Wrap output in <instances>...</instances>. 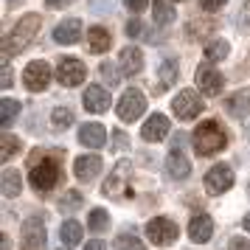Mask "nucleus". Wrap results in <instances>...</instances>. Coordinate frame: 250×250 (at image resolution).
Segmentation results:
<instances>
[{
    "mask_svg": "<svg viewBox=\"0 0 250 250\" xmlns=\"http://www.w3.org/2000/svg\"><path fill=\"white\" fill-rule=\"evenodd\" d=\"M40 23H42L40 14H25V17H20V23L12 28V34L3 37V62H9V57L20 54V51H25V48L31 45V40L40 31Z\"/></svg>",
    "mask_w": 250,
    "mask_h": 250,
    "instance_id": "nucleus-1",
    "label": "nucleus"
},
{
    "mask_svg": "<svg viewBox=\"0 0 250 250\" xmlns=\"http://www.w3.org/2000/svg\"><path fill=\"white\" fill-rule=\"evenodd\" d=\"M225 144H228L225 129L216 121H203L194 129V149H197V155H216L219 149H225Z\"/></svg>",
    "mask_w": 250,
    "mask_h": 250,
    "instance_id": "nucleus-2",
    "label": "nucleus"
},
{
    "mask_svg": "<svg viewBox=\"0 0 250 250\" xmlns=\"http://www.w3.org/2000/svg\"><path fill=\"white\" fill-rule=\"evenodd\" d=\"M129 177H132V163L129 160H118L110 171L107 183L102 186V191L107 197H129Z\"/></svg>",
    "mask_w": 250,
    "mask_h": 250,
    "instance_id": "nucleus-3",
    "label": "nucleus"
},
{
    "mask_svg": "<svg viewBox=\"0 0 250 250\" xmlns=\"http://www.w3.org/2000/svg\"><path fill=\"white\" fill-rule=\"evenodd\" d=\"M146 236H149V242H155L158 248H169V245L177 242L180 230H177V225H174L171 219H166V216H155V219L146 225Z\"/></svg>",
    "mask_w": 250,
    "mask_h": 250,
    "instance_id": "nucleus-4",
    "label": "nucleus"
},
{
    "mask_svg": "<svg viewBox=\"0 0 250 250\" xmlns=\"http://www.w3.org/2000/svg\"><path fill=\"white\" fill-rule=\"evenodd\" d=\"M59 183V163L57 160L45 158L42 163H34L31 166V186L37 191H51Z\"/></svg>",
    "mask_w": 250,
    "mask_h": 250,
    "instance_id": "nucleus-5",
    "label": "nucleus"
},
{
    "mask_svg": "<svg viewBox=\"0 0 250 250\" xmlns=\"http://www.w3.org/2000/svg\"><path fill=\"white\" fill-rule=\"evenodd\" d=\"M203 99L197 96L194 90H180L174 99H171V110H174V115L180 118V121H191V118H197V115L203 113Z\"/></svg>",
    "mask_w": 250,
    "mask_h": 250,
    "instance_id": "nucleus-6",
    "label": "nucleus"
},
{
    "mask_svg": "<svg viewBox=\"0 0 250 250\" xmlns=\"http://www.w3.org/2000/svg\"><path fill=\"white\" fill-rule=\"evenodd\" d=\"M144 110H146V96L141 90H135V87H129V90L121 96V102H118V118L126 121V124L135 121V118H141Z\"/></svg>",
    "mask_w": 250,
    "mask_h": 250,
    "instance_id": "nucleus-7",
    "label": "nucleus"
},
{
    "mask_svg": "<svg viewBox=\"0 0 250 250\" xmlns=\"http://www.w3.org/2000/svg\"><path fill=\"white\" fill-rule=\"evenodd\" d=\"M51 76H54V70L48 68V62H42V59H34V62H28L23 70V84L28 87V90H45L48 82H51Z\"/></svg>",
    "mask_w": 250,
    "mask_h": 250,
    "instance_id": "nucleus-8",
    "label": "nucleus"
},
{
    "mask_svg": "<svg viewBox=\"0 0 250 250\" xmlns=\"http://www.w3.org/2000/svg\"><path fill=\"white\" fill-rule=\"evenodd\" d=\"M84 76H87V68H84V62L82 59H62L57 65V79L62 87H76V84H82L84 82Z\"/></svg>",
    "mask_w": 250,
    "mask_h": 250,
    "instance_id": "nucleus-9",
    "label": "nucleus"
},
{
    "mask_svg": "<svg viewBox=\"0 0 250 250\" xmlns=\"http://www.w3.org/2000/svg\"><path fill=\"white\" fill-rule=\"evenodd\" d=\"M205 191L211 194V197H219V194H225L230 186H233V169L230 166H214V169L205 174Z\"/></svg>",
    "mask_w": 250,
    "mask_h": 250,
    "instance_id": "nucleus-10",
    "label": "nucleus"
},
{
    "mask_svg": "<svg viewBox=\"0 0 250 250\" xmlns=\"http://www.w3.org/2000/svg\"><path fill=\"white\" fill-rule=\"evenodd\" d=\"M183 138H186V135H177V141H174V149L166 155V171H169L174 180H186V177L191 174V163H188V160H186V155L180 152Z\"/></svg>",
    "mask_w": 250,
    "mask_h": 250,
    "instance_id": "nucleus-11",
    "label": "nucleus"
},
{
    "mask_svg": "<svg viewBox=\"0 0 250 250\" xmlns=\"http://www.w3.org/2000/svg\"><path fill=\"white\" fill-rule=\"evenodd\" d=\"M194 82L200 84V90L208 93V96H216V93H222V84H225V79H222V73L214 68H208V65H200L197 68V73H194Z\"/></svg>",
    "mask_w": 250,
    "mask_h": 250,
    "instance_id": "nucleus-12",
    "label": "nucleus"
},
{
    "mask_svg": "<svg viewBox=\"0 0 250 250\" xmlns=\"http://www.w3.org/2000/svg\"><path fill=\"white\" fill-rule=\"evenodd\" d=\"M169 118L163 113H155L152 118H149L146 124H144V129H141V138L146 141V144H158V141H163V138L169 135Z\"/></svg>",
    "mask_w": 250,
    "mask_h": 250,
    "instance_id": "nucleus-13",
    "label": "nucleus"
},
{
    "mask_svg": "<svg viewBox=\"0 0 250 250\" xmlns=\"http://www.w3.org/2000/svg\"><path fill=\"white\" fill-rule=\"evenodd\" d=\"M45 245V225L40 216H31L25 219L23 225V248H34V250H42Z\"/></svg>",
    "mask_w": 250,
    "mask_h": 250,
    "instance_id": "nucleus-14",
    "label": "nucleus"
},
{
    "mask_svg": "<svg viewBox=\"0 0 250 250\" xmlns=\"http://www.w3.org/2000/svg\"><path fill=\"white\" fill-rule=\"evenodd\" d=\"M211 236H214V222H211V216L208 214L191 216V222H188V239L197 242V245H205Z\"/></svg>",
    "mask_w": 250,
    "mask_h": 250,
    "instance_id": "nucleus-15",
    "label": "nucleus"
},
{
    "mask_svg": "<svg viewBox=\"0 0 250 250\" xmlns=\"http://www.w3.org/2000/svg\"><path fill=\"white\" fill-rule=\"evenodd\" d=\"M54 40H57L59 45H73V42H79L82 40V23L76 17L62 20V23L54 28Z\"/></svg>",
    "mask_w": 250,
    "mask_h": 250,
    "instance_id": "nucleus-16",
    "label": "nucleus"
},
{
    "mask_svg": "<svg viewBox=\"0 0 250 250\" xmlns=\"http://www.w3.org/2000/svg\"><path fill=\"white\" fill-rule=\"evenodd\" d=\"M84 107H87L90 113H104V110H110V93L104 90L102 84H87V90H84Z\"/></svg>",
    "mask_w": 250,
    "mask_h": 250,
    "instance_id": "nucleus-17",
    "label": "nucleus"
},
{
    "mask_svg": "<svg viewBox=\"0 0 250 250\" xmlns=\"http://www.w3.org/2000/svg\"><path fill=\"white\" fill-rule=\"evenodd\" d=\"M99 171H102V158L99 155H82L73 163V174L79 180H93V177H99Z\"/></svg>",
    "mask_w": 250,
    "mask_h": 250,
    "instance_id": "nucleus-18",
    "label": "nucleus"
},
{
    "mask_svg": "<svg viewBox=\"0 0 250 250\" xmlns=\"http://www.w3.org/2000/svg\"><path fill=\"white\" fill-rule=\"evenodd\" d=\"M79 141L90 149H102L107 144V129L102 124H82L79 126Z\"/></svg>",
    "mask_w": 250,
    "mask_h": 250,
    "instance_id": "nucleus-19",
    "label": "nucleus"
},
{
    "mask_svg": "<svg viewBox=\"0 0 250 250\" xmlns=\"http://www.w3.org/2000/svg\"><path fill=\"white\" fill-rule=\"evenodd\" d=\"M118 65H121V73L124 76H135L144 70V54L141 48H124L121 57H118Z\"/></svg>",
    "mask_w": 250,
    "mask_h": 250,
    "instance_id": "nucleus-20",
    "label": "nucleus"
},
{
    "mask_svg": "<svg viewBox=\"0 0 250 250\" xmlns=\"http://www.w3.org/2000/svg\"><path fill=\"white\" fill-rule=\"evenodd\" d=\"M110 42H113V37L102 25H93L90 31H87V48H90L93 54H104L110 48Z\"/></svg>",
    "mask_w": 250,
    "mask_h": 250,
    "instance_id": "nucleus-21",
    "label": "nucleus"
},
{
    "mask_svg": "<svg viewBox=\"0 0 250 250\" xmlns=\"http://www.w3.org/2000/svg\"><path fill=\"white\" fill-rule=\"evenodd\" d=\"M59 236H62V242H65V248H73V245L82 242L84 228H82L76 219H68V222H62V228H59Z\"/></svg>",
    "mask_w": 250,
    "mask_h": 250,
    "instance_id": "nucleus-22",
    "label": "nucleus"
},
{
    "mask_svg": "<svg viewBox=\"0 0 250 250\" xmlns=\"http://www.w3.org/2000/svg\"><path fill=\"white\" fill-rule=\"evenodd\" d=\"M152 14H155V25H169L177 17V12L171 9V3H166V0H155L152 3Z\"/></svg>",
    "mask_w": 250,
    "mask_h": 250,
    "instance_id": "nucleus-23",
    "label": "nucleus"
},
{
    "mask_svg": "<svg viewBox=\"0 0 250 250\" xmlns=\"http://www.w3.org/2000/svg\"><path fill=\"white\" fill-rule=\"evenodd\" d=\"M23 188V177L17 169H3V194L6 197H17Z\"/></svg>",
    "mask_w": 250,
    "mask_h": 250,
    "instance_id": "nucleus-24",
    "label": "nucleus"
},
{
    "mask_svg": "<svg viewBox=\"0 0 250 250\" xmlns=\"http://www.w3.org/2000/svg\"><path fill=\"white\" fill-rule=\"evenodd\" d=\"M228 54H230V45H228L225 40H214V42H208V48H205V59L208 62H219Z\"/></svg>",
    "mask_w": 250,
    "mask_h": 250,
    "instance_id": "nucleus-25",
    "label": "nucleus"
},
{
    "mask_svg": "<svg viewBox=\"0 0 250 250\" xmlns=\"http://www.w3.org/2000/svg\"><path fill=\"white\" fill-rule=\"evenodd\" d=\"M20 115V102H12V99H3L0 102V124L3 126H9Z\"/></svg>",
    "mask_w": 250,
    "mask_h": 250,
    "instance_id": "nucleus-26",
    "label": "nucleus"
},
{
    "mask_svg": "<svg viewBox=\"0 0 250 250\" xmlns=\"http://www.w3.org/2000/svg\"><path fill=\"white\" fill-rule=\"evenodd\" d=\"M113 250H146V245L138 236H132V233H121V236L115 239Z\"/></svg>",
    "mask_w": 250,
    "mask_h": 250,
    "instance_id": "nucleus-27",
    "label": "nucleus"
},
{
    "mask_svg": "<svg viewBox=\"0 0 250 250\" xmlns=\"http://www.w3.org/2000/svg\"><path fill=\"white\" fill-rule=\"evenodd\" d=\"M87 228H90V230H107V228H110V216H107V211H102V208L90 211V216H87Z\"/></svg>",
    "mask_w": 250,
    "mask_h": 250,
    "instance_id": "nucleus-28",
    "label": "nucleus"
},
{
    "mask_svg": "<svg viewBox=\"0 0 250 250\" xmlns=\"http://www.w3.org/2000/svg\"><path fill=\"white\" fill-rule=\"evenodd\" d=\"M14 152H20V138L17 135H3V146H0V160H12Z\"/></svg>",
    "mask_w": 250,
    "mask_h": 250,
    "instance_id": "nucleus-29",
    "label": "nucleus"
},
{
    "mask_svg": "<svg viewBox=\"0 0 250 250\" xmlns=\"http://www.w3.org/2000/svg\"><path fill=\"white\" fill-rule=\"evenodd\" d=\"M174 79H177V62L174 59H166L160 65V87H169Z\"/></svg>",
    "mask_w": 250,
    "mask_h": 250,
    "instance_id": "nucleus-30",
    "label": "nucleus"
},
{
    "mask_svg": "<svg viewBox=\"0 0 250 250\" xmlns=\"http://www.w3.org/2000/svg\"><path fill=\"white\" fill-rule=\"evenodd\" d=\"M51 124H54V129H65V126L73 124V113H70L68 107H57L54 115H51Z\"/></svg>",
    "mask_w": 250,
    "mask_h": 250,
    "instance_id": "nucleus-31",
    "label": "nucleus"
},
{
    "mask_svg": "<svg viewBox=\"0 0 250 250\" xmlns=\"http://www.w3.org/2000/svg\"><path fill=\"white\" fill-rule=\"evenodd\" d=\"M102 76H104V82H107V84H110V87H113V84H118V73H115V68L113 65H110V62H102Z\"/></svg>",
    "mask_w": 250,
    "mask_h": 250,
    "instance_id": "nucleus-32",
    "label": "nucleus"
},
{
    "mask_svg": "<svg viewBox=\"0 0 250 250\" xmlns=\"http://www.w3.org/2000/svg\"><path fill=\"white\" fill-rule=\"evenodd\" d=\"M79 205H82V194L79 191H68L65 197H62V208H70V211H73V208H79Z\"/></svg>",
    "mask_w": 250,
    "mask_h": 250,
    "instance_id": "nucleus-33",
    "label": "nucleus"
},
{
    "mask_svg": "<svg viewBox=\"0 0 250 250\" xmlns=\"http://www.w3.org/2000/svg\"><path fill=\"white\" fill-rule=\"evenodd\" d=\"M228 250H250V239L233 236V239H230V245H228Z\"/></svg>",
    "mask_w": 250,
    "mask_h": 250,
    "instance_id": "nucleus-34",
    "label": "nucleus"
},
{
    "mask_svg": "<svg viewBox=\"0 0 250 250\" xmlns=\"http://www.w3.org/2000/svg\"><path fill=\"white\" fill-rule=\"evenodd\" d=\"M225 3H228V0H200V6H203L205 12H219Z\"/></svg>",
    "mask_w": 250,
    "mask_h": 250,
    "instance_id": "nucleus-35",
    "label": "nucleus"
},
{
    "mask_svg": "<svg viewBox=\"0 0 250 250\" xmlns=\"http://www.w3.org/2000/svg\"><path fill=\"white\" fill-rule=\"evenodd\" d=\"M0 87H3V90L12 87V68H9V62H3V79H0Z\"/></svg>",
    "mask_w": 250,
    "mask_h": 250,
    "instance_id": "nucleus-36",
    "label": "nucleus"
},
{
    "mask_svg": "<svg viewBox=\"0 0 250 250\" xmlns=\"http://www.w3.org/2000/svg\"><path fill=\"white\" fill-rule=\"evenodd\" d=\"M146 3H149V0H124V6H126V9H129V12H144V9H146Z\"/></svg>",
    "mask_w": 250,
    "mask_h": 250,
    "instance_id": "nucleus-37",
    "label": "nucleus"
},
{
    "mask_svg": "<svg viewBox=\"0 0 250 250\" xmlns=\"http://www.w3.org/2000/svg\"><path fill=\"white\" fill-rule=\"evenodd\" d=\"M141 31H144V25L138 23V20H129V23H126V34L129 37H141Z\"/></svg>",
    "mask_w": 250,
    "mask_h": 250,
    "instance_id": "nucleus-38",
    "label": "nucleus"
},
{
    "mask_svg": "<svg viewBox=\"0 0 250 250\" xmlns=\"http://www.w3.org/2000/svg\"><path fill=\"white\" fill-rule=\"evenodd\" d=\"M242 25H250V0H245V9H242Z\"/></svg>",
    "mask_w": 250,
    "mask_h": 250,
    "instance_id": "nucleus-39",
    "label": "nucleus"
},
{
    "mask_svg": "<svg viewBox=\"0 0 250 250\" xmlns=\"http://www.w3.org/2000/svg\"><path fill=\"white\" fill-rule=\"evenodd\" d=\"M84 250H107V245L99 242V239H93V242H87V248H84Z\"/></svg>",
    "mask_w": 250,
    "mask_h": 250,
    "instance_id": "nucleus-40",
    "label": "nucleus"
},
{
    "mask_svg": "<svg viewBox=\"0 0 250 250\" xmlns=\"http://www.w3.org/2000/svg\"><path fill=\"white\" fill-rule=\"evenodd\" d=\"M48 6H51V9H62V6H68L70 0H45Z\"/></svg>",
    "mask_w": 250,
    "mask_h": 250,
    "instance_id": "nucleus-41",
    "label": "nucleus"
},
{
    "mask_svg": "<svg viewBox=\"0 0 250 250\" xmlns=\"http://www.w3.org/2000/svg\"><path fill=\"white\" fill-rule=\"evenodd\" d=\"M115 144H118V146H126V141H124V132H115Z\"/></svg>",
    "mask_w": 250,
    "mask_h": 250,
    "instance_id": "nucleus-42",
    "label": "nucleus"
},
{
    "mask_svg": "<svg viewBox=\"0 0 250 250\" xmlns=\"http://www.w3.org/2000/svg\"><path fill=\"white\" fill-rule=\"evenodd\" d=\"M3 250H12V242H9V236H3Z\"/></svg>",
    "mask_w": 250,
    "mask_h": 250,
    "instance_id": "nucleus-43",
    "label": "nucleus"
},
{
    "mask_svg": "<svg viewBox=\"0 0 250 250\" xmlns=\"http://www.w3.org/2000/svg\"><path fill=\"white\" fill-rule=\"evenodd\" d=\"M245 230H250V214L245 216Z\"/></svg>",
    "mask_w": 250,
    "mask_h": 250,
    "instance_id": "nucleus-44",
    "label": "nucleus"
},
{
    "mask_svg": "<svg viewBox=\"0 0 250 250\" xmlns=\"http://www.w3.org/2000/svg\"><path fill=\"white\" fill-rule=\"evenodd\" d=\"M23 250H34V248H23Z\"/></svg>",
    "mask_w": 250,
    "mask_h": 250,
    "instance_id": "nucleus-45",
    "label": "nucleus"
}]
</instances>
